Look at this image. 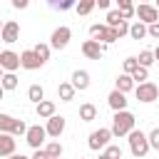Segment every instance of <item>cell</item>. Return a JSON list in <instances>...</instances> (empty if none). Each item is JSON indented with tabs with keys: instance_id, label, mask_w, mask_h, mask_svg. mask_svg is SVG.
<instances>
[{
	"instance_id": "6da1fadb",
	"label": "cell",
	"mask_w": 159,
	"mask_h": 159,
	"mask_svg": "<svg viewBox=\"0 0 159 159\" xmlns=\"http://www.w3.org/2000/svg\"><path fill=\"white\" fill-rule=\"evenodd\" d=\"M134 124H137V117L132 112L122 109V112H114V119H112L109 129H112L114 137H129V132L134 129Z\"/></svg>"
},
{
	"instance_id": "7a4b0ae2",
	"label": "cell",
	"mask_w": 159,
	"mask_h": 159,
	"mask_svg": "<svg viewBox=\"0 0 159 159\" xmlns=\"http://www.w3.org/2000/svg\"><path fill=\"white\" fill-rule=\"evenodd\" d=\"M152 144H149V134H144L142 129H132L129 132V152L137 157V159H144L149 154Z\"/></svg>"
},
{
	"instance_id": "3957f363",
	"label": "cell",
	"mask_w": 159,
	"mask_h": 159,
	"mask_svg": "<svg viewBox=\"0 0 159 159\" xmlns=\"http://www.w3.org/2000/svg\"><path fill=\"white\" fill-rule=\"evenodd\" d=\"M114 134H112V129H107V127H99V129H94L92 134H89V139H87V147L92 149V152H99V149H104V147H109V139H112Z\"/></svg>"
},
{
	"instance_id": "277c9868",
	"label": "cell",
	"mask_w": 159,
	"mask_h": 159,
	"mask_svg": "<svg viewBox=\"0 0 159 159\" xmlns=\"http://www.w3.org/2000/svg\"><path fill=\"white\" fill-rule=\"evenodd\" d=\"M134 97L139 99V102H144V104H149V102H154L157 97H159V84H154V82H139L137 87H134Z\"/></svg>"
},
{
	"instance_id": "5b68a950",
	"label": "cell",
	"mask_w": 159,
	"mask_h": 159,
	"mask_svg": "<svg viewBox=\"0 0 159 159\" xmlns=\"http://www.w3.org/2000/svg\"><path fill=\"white\" fill-rule=\"evenodd\" d=\"M27 124L22 119H15L10 114H0V132H10V134H27Z\"/></svg>"
},
{
	"instance_id": "8992f818",
	"label": "cell",
	"mask_w": 159,
	"mask_h": 159,
	"mask_svg": "<svg viewBox=\"0 0 159 159\" xmlns=\"http://www.w3.org/2000/svg\"><path fill=\"white\" fill-rule=\"evenodd\" d=\"M45 137H50V134H47V127L32 124V127L27 129V134H25V142H27L32 149H42V144H45Z\"/></svg>"
},
{
	"instance_id": "52a82bcc",
	"label": "cell",
	"mask_w": 159,
	"mask_h": 159,
	"mask_svg": "<svg viewBox=\"0 0 159 159\" xmlns=\"http://www.w3.org/2000/svg\"><path fill=\"white\" fill-rule=\"evenodd\" d=\"M70 37H72V30H70L67 25H60V27L52 32V37H50L52 50H65V47L70 45Z\"/></svg>"
},
{
	"instance_id": "ba28073f",
	"label": "cell",
	"mask_w": 159,
	"mask_h": 159,
	"mask_svg": "<svg viewBox=\"0 0 159 159\" xmlns=\"http://www.w3.org/2000/svg\"><path fill=\"white\" fill-rule=\"evenodd\" d=\"M137 17H139L142 22H147V25L159 22V7H157V5H149V2H139V5H137Z\"/></svg>"
},
{
	"instance_id": "9c48e42d",
	"label": "cell",
	"mask_w": 159,
	"mask_h": 159,
	"mask_svg": "<svg viewBox=\"0 0 159 159\" xmlns=\"http://www.w3.org/2000/svg\"><path fill=\"white\" fill-rule=\"evenodd\" d=\"M0 67H2L5 72H15V70H20V67H22L20 55L12 52V50H2V52H0Z\"/></svg>"
},
{
	"instance_id": "30bf717a",
	"label": "cell",
	"mask_w": 159,
	"mask_h": 159,
	"mask_svg": "<svg viewBox=\"0 0 159 159\" xmlns=\"http://www.w3.org/2000/svg\"><path fill=\"white\" fill-rule=\"evenodd\" d=\"M82 55H84L87 60H102L104 45H102L99 40H84V42H82Z\"/></svg>"
},
{
	"instance_id": "8fae6325",
	"label": "cell",
	"mask_w": 159,
	"mask_h": 159,
	"mask_svg": "<svg viewBox=\"0 0 159 159\" xmlns=\"http://www.w3.org/2000/svg\"><path fill=\"white\" fill-rule=\"evenodd\" d=\"M20 62H22V70H40L45 65V60L35 52V50H25L20 52Z\"/></svg>"
},
{
	"instance_id": "7c38bea8",
	"label": "cell",
	"mask_w": 159,
	"mask_h": 159,
	"mask_svg": "<svg viewBox=\"0 0 159 159\" xmlns=\"http://www.w3.org/2000/svg\"><path fill=\"white\" fill-rule=\"evenodd\" d=\"M0 37H2V42H7V45L17 42V40H20V25H17L15 20H5V25H2V32H0Z\"/></svg>"
},
{
	"instance_id": "4fadbf2b",
	"label": "cell",
	"mask_w": 159,
	"mask_h": 159,
	"mask_svg": "<svg viewBox=\"0 0 159 159\" xmlns=\"http://www.w3.org/2000/svg\"><path fill=\"white\" fill-rule=\"evenodd\" d=\"M107 102H109V107H112L114 112H122V109H127V92H122V89L114 87V89L109 92Z\"/></svg>"
},
{
	"instance_id": "5bb4252c",
	"label": "cell",
	"mask_w": 159,
	"mask_h": 159,
	"mask_svg": "<svg viewBox=\"0 0 159 159\" xmlns=\"http://www.w3.org/2000/svg\"><path fill=\"white\" fill-rule=\"evenodd\" d=\"M65 124H67V122H65V117H60V114H52V117L47 119V134L57 139V137L65 132Z\"/></svg>"
},
{
	"instance_id": "9a60e30c",
	"label": "cell",
	"mask_w": 159,
	"mask_h": 159,
	"mask_svg": "<svg viewBox=\"0 0 159 159\" xmlns=\"http://www.w3.org/2000/svg\"><path fill=\"white\" fill-rule=\"evenodd\" d=\"M10 154H15V139H12L10 132H2V134H0V157L5 159V157H10Z\"/></svg>"
},
{
	"instance_id": "2e32d148",
	"label": "cell",
	"mask_w": 159,
	"mask_h": 159,
	"mask_svg": "<svg viewBox=\"0 0 159 159\" xmlns=\"http://www.w3.org/2000/svg\"><path fill=\"white\" fill-rule=\"evenodd\" d=\"M89 37H92V40H99V42H107V40H109V25H107V22H104V25H99V22L89 25Z\"/></svg>"
},
{
	"instance_id": "e0dca14e",
	"label": "cell",
	"mask_w": 159,
	"mask_h": 159,
	"mask_svg": "<svg viewBox=\"0 0 159 159\" xmlns=\"http://www.w3.org/2000/svg\"><path fill=\"white\" fill-rule=\"evenodd\" d=\"M147 35H149V25L147 22H142V20L132 22V27H129V37L132 40H144Z\"/></svg>"
},
{
	"instance_id": "ac0fdd59",
	"label": "cell",
	"mask_w": 159,
	"mask_h": 159,
	"mask_svg": "<svg viewBox=\"0 0 159 159\" xmlns=\"http://www.w3.org/2000/svg\"><path fill=\"white\" fill-rule=\"evenodd\" d=\"M72 84L82 92V89H87L89 87V72L87 70H75L72 72Z\"/></svg>"
},
{
	"instance_id": "d6986e66",
	"label": "cell",
	"mask_w": 159,
	"mask_h": 159,
	"mask_svg": "<svg viewBox=\"0 0 159 159\" xmlns=\"http://www.w3.org/2000/svg\"><path fill=\"white\" fill-rule=\"evenodd\" d=\"M75 92H77V87L72 82H60V87H57V97L62 102H72L75 99Z\"/></svg>"
},
{
	"instance_id": "ffe728a7",
	"label": "cell",
	"mask_w": 159,
	"mask_h": 159,
	"mask_svg": "<svg viewBox=\"0 0 159 159\" xmlns=\"http://www.w3.org/2000/svg\"><path fill=\"white\" fill-rule=\"evenodd\" d=\"M134 87H137V82H134V77H132V75L122 72V75L117 77V89H122V92H132Z\"/></svg>"
},
{
	"instance_id": "44dd1931",
	"label": "cell",
	"mask_w": 159,
	"mask_h": 159,
	"mask_svg": "<svg viewBox=\"0 0 159 159\" xmlns=\"http://www.w3.org/2000/svg\"><path fill=\"white\" fill-rule=\"evenodd\" d=\"M52 114H55V102L42 99V102L37 104V117H40V119H50Z\"/></svg>"
},
{
	"instance_id": "7402d4cb",
	"label": "cell",
	"mask_w": 159,
	"mask_h": 159,
	"mask_svg": "<svg viewBox=\"0 0 159 159\" xmlns=\"http://www.w3.org/2000/svg\"><path fill=\"white\" fill-rule=\"evenodd\" d=\"M80 119H82V122H92V119H97V107H94L92 102H84V104L80 107Z\"/></svg>"
},
{
	"instance_id": "603a6c76",
	"label": "cell",
	"mask_w": 159,
	"mask_h": 159,
	"mask_svg": "<svg viewBox=\"0 0 159 159\" xmlns=\"http://www.w3.org/2000/svg\"><path fill=\"white\" fill-rule=\"evenodd\" d=\"M47 5H50L52 10H60V12H65V10H72V7H77V0H47Z\"/></svg>"
},
{
	"instance_id": "cb8c5ba5",
	"label": "cell",
	"mask_w": 159,
	"mask_h": 159,
	"mask_svg": "<svg viewBox=\"0 0 159 159\" xmlns=\"http://www.w3.org/2000/svg\"><path fill=\"white\" fill-rule=\"evenodd\" d=\"M27 99H32L35 104H40V102L45 99V89H42L40 84H30V89H27Z\"/></svg>"
},
{
	"instance_id": "d4e9b609",
	"label": "cell",
	"mask_w": 159,
	"mask_h": 159,
	"mask_svg": "<svg viewBox=\"0 0 159 159\" xmlns=\"http://www.w3.org/2000/svg\"><path fill=\"white\" fill-rule=\"evenodd\" d=\"M137 60H139V65H142V67H152V65L157 62V57H154V50H142Z\"/></svg>"
},
{
	"instance_id": "484cf974",
	"label": "cell",
	"mask_w": 159,
	"mask_h": 159,
	"mask_svg": "<svg viewBox=\"0 0 159 159\" xmlns=\"http://www.w3.org/2000/svg\"><path fill=\"white\" fill-rule=\"evenodd\" d=\"M45 152L50 154V159H60V157H62V144L52 139V142H47V144H45Z\"/></svg>"
},
{
	"instance_id": "4316f807",
	"label": "cell",
	"mask_w": 159,
	"mask_h": 159,
	"mask_svg": "<svg viewBox=\"0 0 159 159\" xmlns=\"http://www.w3.org/2000/svg\"><path fill=\"white\" fill-rule=\"evenodd\" d=\"M94 7H97L94 0H77V7L75 10H77V15H89Z\"/></svg>"
},
{
	"instance_id": "83f0119b",
	"label": "cell",
	"mask_w": 159,
	"mask_h": 159,
	"mask_svg": "<svg viewBox=\"0 0 159 159\" xmlns=\"http://www.w3.org/2000/svg\"><path fill=\"white\" fill-rule=\"evenodd\" d=\"M122 22H124L122 10H109V12H107V25H109V27H117V25H122Z\"/></svg>"
},
{
	"instance_id": "f1b7e54d",
	"label": "cell",
	"mask_w": 159,
	"mask_h": 159,
	"mask_svg": "<svg viewBox=\"0 0 159 159\" xmlns=\"http://www.w3.org/2000/svg\"><path fill=\"white\" fill-rule=\"evenodd\" d=\"M15 87H17V77H15V72H5V75H2V89L10 92V89H15Z\"/></svg>"
},
{
	"instance_id": "f546056e",
	"label": "cell",
	"mask_w": 159,
	"mask_h": 159,
	"mask_svg": "<svg viewBox=\"0 0 159 159\" xmlns=\"http://www.w3.org/2000/svg\"><path fill=\"white\" fill-rule=\"evenodd\" d=\"M132 77H134L137 84H139V82H147V80H149V67H142V65H139V67L132 72Z\"/></svg>"
},
{
	"instance_id": "4dcf8cb0",
	"label": "cell",
	"mask_w": 159,
	"mask_h": 159,
	"mask_svg": "<svg viewBox=\"0 0 159 159\" xmlns=\"http://www.w3.org/2000/svg\"><path fill=\"white\" fill-rule=\"evenodd\" d=\"M32 50H35V52H37V55H40V57H42V60L47 62V60H50V50H52V45H45V42H37V45H35Z\"/></svg>"
},
{
	"instance_id": "1f68e13d",
	"label": "cell",
	"mask_w": 159,
	"mask_h": 159,
	"mask_svg": "<svg viewBox=\"0 0 159 159\" xmlns=\"http://www.w3.org/2000/svg\"><path fill=\"white\" fill-rule=\"evenodd\" d=\"M122 67H124V72H127V75H132V72L139 67V60H137V57H127V60L122 62Z\"/></svg>"
},
{
	"instance_id": "d6a6232c",
	"label": "cell",
	"mask_w": 159,
	"mask_h": 159,
	"mask_svg": "<svg viewBox=\"0 0 159 159\" xmlns=\"http://www.w3.org/2000/svg\"><path fill=\"white\" fill-rule=\"evenodd\" d=\"M104 154H107V157H112V159H122V147L109 144V147H104Z\"/></svg>"
},
{
	"instance_id": "836d02e7",
	"label": "cell",
	"mask_w": 159,
	"mask_h": 159,
	"mask_svg": "<svg viewBox=\"0 0 159 159\" xmlns=\"http://www.w3.org/2000/svg\"><path fill=\"white\" fill-rule=\"evenodd\" d=\"M149 144H152V149H159V127H154L149 132Z\"/></svg>"
},
{
	"instance_id": "e575fe53",
	"label": "cell",
	"mask_w": 159,
	"mask_h": 159,
	"mask_svg": "<svg viewBox=\"0 0 159 159\" xmlns=\"http://www.w3.org/2000/svg\"><path fill=\"white\" fill-rule=\"evenodd\" d=\"M119 10H122V17H124V20H129V17L137 15V7H134V5H132V7H119Z\"/></svg>"
},
{
	"instance_id": "d590c367",
	"label": "cell",
	"mask_w": 159,
	"mask_h": 159,
	"mask_svg": "<svg viewBox=\"0 0 159 159\" xmlns=\"http://www.w3.org/2000/svg\"><path fill=\"white\" fill-rule=\"evenodd\" d=\"M129 27H132V25H127V20H124L122 25H117V32H119V37H124V35H129Z\"/></svg>"
},
{
	"instance_id": "8d00e7d4",
	"label": "cell",
	"mask_w": 159,
	"mask_h": 159,
	"mask_svg": "<svg viewBox=\"0 0 159 159\" xmlns=\"http://www.w3.org/2000/svg\"><path fill=\"white\" fill-rule=\"evenodd\" d=\"M149 37L159 40V22H152V25H149Z\"/></svg>"
},
{
	"instance_id": "74e56055",
	"label": "cell",
	"mask_w": 159,
	"mask_h": 159,
	"mask_svg": "<svg viewBox=\"0 0 159 159\" xmlns=\"http://www.w3.org/2000/svg\"><path fill=\"white\" fill-rule=\"evenodd\" d=\"M32 159H50V154H47V152H45V147H42V149H35Z\"/></svg>"
},
{
	"instance_id": "f35d334b",
	"label": "cell",
	"mask_w": 159,
	"mask_h": 159,
	"mask_svg": "<svg viewBox=\"0 0 159 159\" xmlns=\"http://www.w3.org/2000/svg\"><path fill=\"white\" fill-rule=\"evenodd\" d=\"M30 5V0H12V7H17V10H25Z\"/></svg>"
},
{
	"instance_id": "ab89813d",
	"label": "cell",
	"mask_w": 159,
	"mask_h": 159,
	"mask_svg": "<svg viewBox=\"0 0 159 159\" xmlns=\"http://www.w3.org/2000/svg\"><path fill=\"white\" fill-rule=\"evenodd\" d=\"M94 2H97V7H102V10H107V7H109V2H112V0H94Z\"/></svg>"
},
{
	"instance_id": "60d3db41",
	"label": "cell",
	"mask_w": 159,
	"mask_h": 159,
	"mask_svg": "<svg viewBox=\"0 0 159 159\" xmlns=\"http://www.w3.org/2000/svg\"><path fill=\"white\" fill-rule=\"evenodd\" d=\"M119 7H132V0H117Z\"/></svg>"
},
{
	"instance_id": "b9f144b4",
	"label": "cell",
	"mask_w": 159,
	"mask_h": 159,
	"mask_svg": "<svg viewBox=\"0 0 159 159\" xmlns=\"http://www.w3.org/2000/svg\"><path fill=\"white\" fill-rule=\"evenodd\" d=\"M5 159H32V157H25V154H10V157H5Z\"/></svg>"
},
{
	"instance_id": "7bdbcfd3",
	"label": "cell",
	"mask_w": 159,
	"mask_h": 159,
	"mask_svg": "<svg viewBox=\"0 0 159 159\" xmlns=\"http://www.w3.org/2000/svg\"><path fill=\"white\" fill-rule=\"evenodd\" d=\"M99 159H112V157H107V154H104V152H102V154H99Z\"/></svg>"
},
{
	"instance_id": "ee69618b",
	"label": "cell",
	"mask_w": 159,
	"mask_h": 159,
	"mask_svg": "<svg viewBox=\"0 0 159 159\" xmlns=\"http://www.w3.org/2000/svg\"><path fill=\"white\" fill-rule=\"evenodd\" d=\"M154 57H157V60H159V45H157V50H154Z\"/></svg>"
},
{
	"instance_id": "f6af8a7d",
	"label": "cell",
	"mask_w": 159,
	"mask_h": 159,
	"mask_svg": "<svg viewBox=\"0 0 159 159\" xmlns=\"http://www.w3.org/2000/svg\"><path fill=\"white\" fill-rule=\"evenodd\" d=\"M157 7H159V0H157Z\"/></svg>"
},
{
	"instance_id": "bcb514c9",
	"label": "cell",
	"mask_w": 159,
	"mask_h": 159,
	"mask_svg": "<svg viewBox=\"0 0 159 159\" xmlns=\"http://www.w3.org/2000/svg\"><path fill=\"white\" fill-rule=\"evenodd\" d=\"M142 2H149V0H142Z\"/></svg>"
},
{
	"instance_id": "7dc6e473",
	"label": "cell",
	"mask_w": 159,
	"mask_h": 159,
	"mask_svg": "<svg viewBox=\"0 0 159 159\" xmlns=\"http://www.w3.org/2000/svg\"><path fill=\"white\" fill-rule=\"evenodd\" d=\"M80 159H84V157H80Z\"/></svg>"
},
{
	"instance_id": "c3c4849f",
	"label": "cell",
	"mask_w": 159,
	"mask_h": 159,
	"mask_svg": "<svg viewBox=\"0 0 159 159\" xmlns=\"http://www.w3.org/2000/svg\"><path fill=\"white\" fill-rule=\"evenodd\" d=\"M60 159H62V157H60Z\"/></svg>"
}]
</instances>
